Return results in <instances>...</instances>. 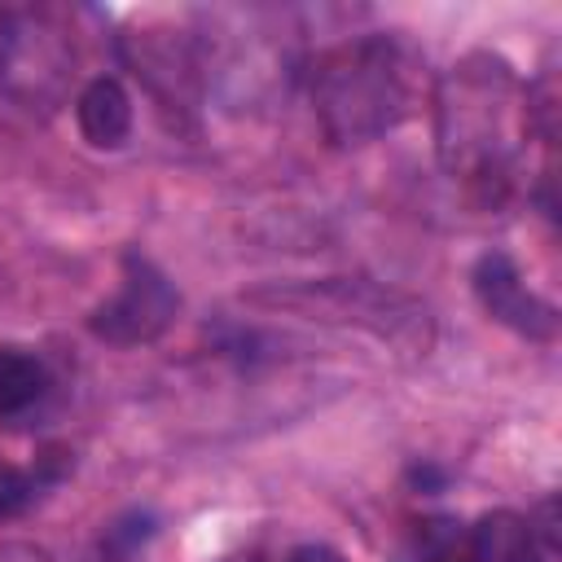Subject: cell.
<instances>
[{
  "label": "cell",
  "instance_id": "6da1fadb",
  "mask_svg": "<svg viewBox=\"0 0 562 562\" xmlns=\"http://www.w3.org/2000/svg\"><path fill=\"white\" fill-rule=\"evenodd\" d=\"M312 97L338 145H364L413 110V66L395 40L369 35L321 57Z\"/></svg>",
  "mask_w": 562,
  "mask_h": 562
},
{
  "label": "cell",
  "instance_id": "7a4b0ae2",
  "mask_svg": "<svg viewBox=\"0 0 562 562\" xmlns=\"http://www.w3.org/2000/svg\"><path fill=\"white\" fill-rule=\"evenodd\" d=\"M509 92H518L509 66L470 57L452 66L443 110H439V136H443V158L474 176H501V158L509 154L505 140V114H509Z\"/></svg>",
  "mask_w": 562,
  "mask_h": 562
},
{
  "label": "cell",
  "instance_id": "3957f363",
  "mask_svg": "<svg viewBox=\"0 0 562 562\" xmlns=\"http://www.w3.org/2000/svg\"><path fill=\"white\" fill-rule=\"evenodd\" d=\"M180 312V294L167 281V272L145 255H123V281L119 290L92 307L88 329L110 347H145L158 342Z\"/></svg>",
  "mask_w": 562,
  "mask_h": 562
},
{
  "label": "cell",
  "instance_id": "277c9868",
  "mask_svg": "<svg viewBox=\"0 0 562 562\" xmlns=\"http://www.w3.org/2000/svg\"><path fill=\"white\" fill-rule=\"evenodd\" d=\"M470 281H474V294H479L483 312H487L492 321H501L505 329H514V334H522V338H531V342H549V338L558 334V312H553V303H544L536 290H527L518 263H514L505 250L479 255Z\"/></svg>",
  "mask_w": 562,
  "mask_h": 562
},
{
  "label": "cell",
  "instance_id": "5b68a950",
  "mask_svg": "<svg viewBox=\"0 0 562 562\" xmlns=\"http://www.w3.org/2000/svg\"><path fill=\"white\" fill-rule=\"evenodd\" d=\"M132 119H136L132 114V97L110 75L88 79L83 92L75 97V123H79V136L92 149H119L132 136Z\"/></svg>",
  "mask_w": 562,
  "mask_h": 562
},
{
  "label": "cell",
  "instance_id": "8992f818",
  "mask_svg": "<svg viewBox=\"0 0 562 562\" xmlns=\"http://www.w3.org/2000/svg\"><path fill=\"white\" fill-rule=\"evenodd\" d=\"M470 553L479 562H549L536 522L518 509H492L470 531Z\"/></svg>",
  "mask_w": 562,
  "mask_h": 562
},
{
  "label": "cell",
  "instance_id": "52a82bcc",
  "mask_svg": "<svg viewBox=\"0 0 562 562\" xmlns=\"http://www.w3.org/2000/svg\"><path fill=\"white\" fill-rule=\"evenodd\" d=\"M48 391V369L26 347H0V422L31 413Z\"/></svg>",
  "mask_w": 562,
  "mask_h": 562
},
{
  "label": "cell",
  "instance_id": "ba28073f",
  "mask_svg": "<svg viewBox=\"0 0 562 562\" xmlns=\"http://www.w3.org/2000/svg\"><path fill=\"white\" fill-rule=\"evenodd\" d=\"M149 536H154V518H149V514H127L123 522L105 527L101 549H105V553H114L119 562H127V558L136 553V544H145Z\"/></svg>",
  "mask_w": 562,
  "mask_h": 562
},
{
  "label": "cell",
  "instance_id": "9c48e42d",
  "mask_svg": "<svg viewBox=\"0 0 562 562\" xmlns=\"http://www.w3.org/2000/svg\"><path fill=\"white\" fill-rule=\"evenodd\" d=\"M40 496V479L26 470H0V522L26 514Z\"/></svg>",
  "mask_w": 562,
  "mask_h": 562
},
{
  "label": "cell",
  "instance_id": "30bf717a",
  "mask_svg": "<svg viewBox=\"0 0 562 562\" xmlns=\"http://www.w3.org/2000/svg\"><path fill=\"white\" fill-rule=\"evenodd\" d=\"M0 562H53L48 549L31 544V540H4L0 544Z\"/></svg>",
  "mask_w": 562,
  "mask_h": 562
},
{
  "label": "cell",
  "instance_id": "8fae6325",
  "mask_svg": "<svg viewBox=\"0 0 562 562\" xmlns=\"http://www.w3.org/2000/svg\"><path fill=\"white\" fill-rule=\"evenodd\" d=\"M422 562H479L474 553H470V544H457V540H443V544H435Z\"/></svg>",
  "mask_w": 562,
  "mask_h": 562
},
{
  "label": "cell",
  "instance_id": "7c38bea8",
  "mask_svg": "<svg viewBox=\"0 0 562 562\" xmlns=\"http://www.w3.org/2000/svg\"><path fill=\"white\" fill-rule=\"evenodd\" d=\"M285 562H342L334 549H325V544H303V549H294Z\"/></svg>",
  "mask_w": 562,
  "mask_h": 562
},
{
  "label": "cell",
  "instance_id": "4fadbf2b",
  "mask_svg": "<svg viewBox=\"0 0 562 562\" xmlns=\"http://www.w3.org/2000/svg\"><path fill=\"white\" fill-rule=\"evenodd\" d=\"M408 479H413V483H430V487H439V483H443V474H439V470H430V465H413V470H408Z\"/></svg>",
  "mask_w": 562,
  "mask_h": 562
}]
</instances>
